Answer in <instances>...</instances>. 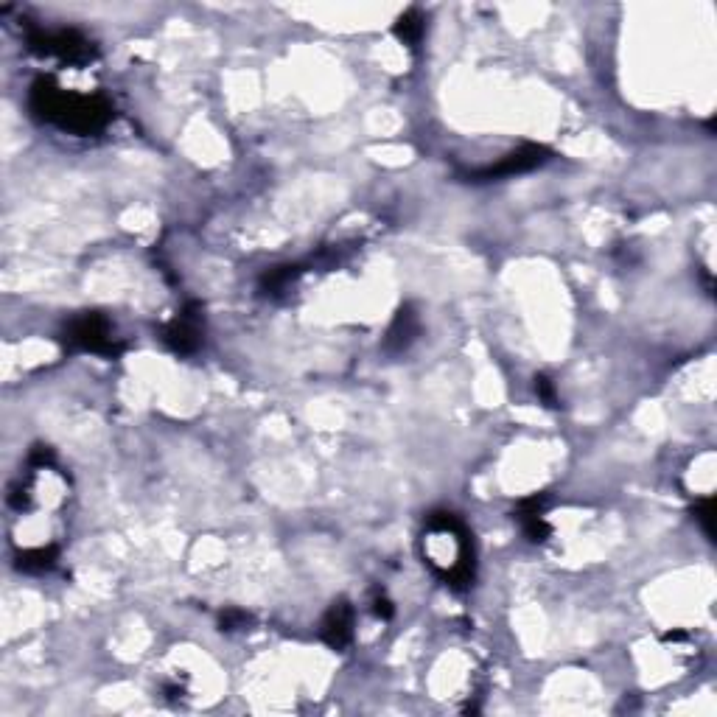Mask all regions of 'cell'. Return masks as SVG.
I'll return each mask as SVG.
<instances>
[{
	"label": "cell",
	"mask_w": 717,
	"mask_h": 717,
	"mask_svg": "<svg viewBox=\"0 0 717 717\" xmlns=\"http://www.w3.org/2000/svg\"><path fill=\"white\" fill-rule=\"evenodd\" d=\"M423 561L449 589L465 591L474 583V535L454 513L437 510L423 521Z\"/></svg>",
	"instance_id": "cell-1"
},
{
	"label": "cell",
	"mask_w": 717,
	"mask_h": 717,
	"mask_svg": "<svg viewBox=\"0 0 717 717\" xmlns=\"http://www.w3.org/2000/svg\"><path fill=\"white\" fill-rule=\"evenodd\" d=\"M29 107L40 121L57 124L59 129L73 135H96L113 121V104L104 96L99 93L82 96L62 90L51 76H43L31 85Z\"/></svg>",
	"instance_id": "cell-2"
},
{
	"label": "cell",
	"mask_w": 717,
	"mask_h": 717,
	"mask_svg": "<svg viewBox=\"0 0 717 717\" xmlns=\"http://www.w3.org/2000/svg\"><path fill=\"white\" fill-rule=\"evenodd\" d=\"M65 342L73 351L101 353V356H118V353L124 351V345L113 337L110 320L96 314V311L73 317L68 328H65Z\"/></svg>",
	"instance_id": "cell-3"
},
{
	"label": "cell",
	"mask_w": 717,
	"mask_h": 717,
	"mask_svg": "<svg viewBox=\"0 0 717 717\" xmlns=\"http://www.w3.org/2000/svg\"><path fill=\"white\" fill-rule=\"evenodd\" d=\"M29 48L40 57H57L68 65H85L96 57V48L90 45L87 37L79 31L59 29V31H31Z\"/></svg>",
	"instance_id": "cell-4"
},
{
	"label": "cell",
	"mask_w": 717,
	"mask_h": 717,
	"mask_svg": "<svg viewBox=\"0 0 717 717\" xmlns=\"http://www.w3.org/2000/svg\"><path fill=\"white\" fill-rule=\"evenodd\" d=\"M549 157H552V152H549L547 146H541V143H524L516 152L502 157L499 163H491V166H485V169L468 171L465 180H468V183H493V180H502V177L527 174V171L544 166Z\"/></svg>",
	"instance_id": "cell-5"
},
{
	"label": "cell",
	"mask_w": 717,
	"mask_h": 717,
	"mask_svg": "<svg viewBox=\"0 0 717 717\" xmlns=\"http://www.w3.org/2000/svg\"><path fill=\"white\" fill-rule=\"evenodd\" d=\"M163 339H166V345L177 356L197 353L199 345H202V306L199 303H188L183 314L166 328Z\"/></svg>",
	"instance_id": "cell-6"
},
{
	"label": "cell",
	"mask_w": 717,
	"mask_h": 717,
	"mask_svg": "<svg viewBox=\"0 0 717 717\" xmlns=\"http://www.w3.org/2000/svg\"><path fill=\"white\" fill-rule=\"evenodd\" d=\"M353 622H356V611L348 600H337L328 608L320 625V639L334 650H345L353 642Z\"/></svg>",
	"instance_id": "cell-7"
},
{
	"label": "cell",
	"mask_w": 717,
	"mask_h": 717,
	"mask_svg": "<svg viewBox=\"0 0 717 717\" xmlns=\"http://www.w3.org/2000/svg\"><path fill=\"white\" fill-rule=\"evenodd\" d=\"M421 334V317H418V311L412 309V306H401V309L395 311L393 323L387 328V337H384V351L387 353H404L418 339Z\"/></svg>",
	"instance_id": "cell-8"
},
{
	"label": "cell",
	"mask_w": 717,
	"mask_h": 717,
	"mask_svg": "<svg viewBox=\"0 0 717 717\" xmlns=\"http://www.w3.org/2000/svg\"><path fill=\"white\" fill-rule=\"evenodd\" d=\"M59 558V547L57 544H48V547H37V549H26L23 555H17V569L23 572H31V575H40V572H48Z\"/></svg>",
	"instance_id": "cell-9"
},
{
	"label": "cell",
	"mask_w": 717,
	"mask_h": 717,
	"mask_svg": "<svg viewBox=\"0 0 717 717\" xmlns=\"http://www.w3.org/2000/svg\"><path fill=\"white\" fill-rule=\"evenodd\" d=\"M393 31H395V37L407 45V48L418 51V45H421L426 26H423V17L418 15V9H409V12H404V15L395 20Z\"/></svg>",
	"instance_id": "cell-10"
},
{
	"label": "cell",
	"mask_w": 717,
	"mask_h": 717,
	"mask_svg": "<svg viewBox=\"0 0 717 717\" xmlns=\"http://www.w3.org/2000/svg\"><path fill=\"white\" fill-rule=\"evenodd\" d=\"M300 272H303V269L297 267V264H286V267L269 269V272H264V278H261V292H267V295H281L283 289L295 281Z\"/></svg>",
	"instance_id": "cell-11"
},
{
	"label": "cell",
	"mask_w": 717,
	"mask_h": 717,
	"mask_svg": "<svg viewBox=\"0 0 717 717\" xmlns=\"http://www.w3.org/2000/svg\"><path fill=\"white\" fill-rule=\"evenodd\" d=\"M535 395H538V401L544 404V407L555 409L561 407V398H558V390H555V381L544 376V373H538L535 376Z\"/></svg>",
	"instance_id": "cell-12"
},
{
	"label": "cell",
	"mask_w": 717,
	"mask_h": 717,
	"mask_svg": "<svg viewBox=\"0 0 717 717\" xmlns=\"http://www.w3.org/2000/svg\"><path fill=\"white\" fill-rule=\"evenodd\" d=\"M219 625H222V631H239V628H247V625H250V614L241 611V608H227V611H222V617H219Z\"/></svg>",
	"instance_id": "cell-13"
},
{
	"label": "cell",
	"mask_w": 717,
	"mask_h": 717,
	"mask_svg": "<svg viewBox=\"0 0 717 717\" xmlns=\"http://www.w3.org/2000/svg\"><path fill=\"white\" fill-rule=\"evenodd\" d=\"M373 614L381 619H390L395 614V608H393V600L384 594V591H376L373 594Z\"/></svg>",
	"instance_id": "cell-14"
},
{
	"label": "cell",
	"mask_w": 717,
	"mask_h": 717,
	"mask_svg": "<svg viewBox=\"0 0 717 717\" xmlns=\"http://www.w3.org/2000/svg\"><path fill=\"white\" fill-rule=\"evenodd\" d=\"M712 510H715V502L712 499H703L701 505L695 507V516L703 524V533L712 538Z\"/></svg>",
	"instance_id": "cell-15"
}]
</instances>
